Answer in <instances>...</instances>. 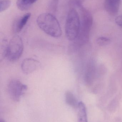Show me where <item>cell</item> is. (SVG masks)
I'll use <instances>...</instances> for the list:
<instances>
[{
  "mask_svg": "<svg viewBox=\"0 0 122 122\" xmlns=\"http://www.w3.org/2000/svg\"><path fill=\"white\" fill-rule=\"evenodd\" d=\"M39 28L47 35L55 38L61 36L62 31L56 18L49 13L40 14L37 19Z\"/></svg>",
  "mask_w": 122,
  "mask_h": 122,
  "instance_id": "1",
  "label": "cell"
},
{
  "mask_svg": "<svg viewBox=\"0 0 122 122\" xmlns=\"http://www.w3.org/2000/svg\"><path fill=\"white\" fill-rule=\"evenodd\" d=\"M80 24L79 13L75 9H72L67 15L65 25V33L68 40L74 41L78 38Z\"/></svg>",
  "mask_w": 122,
  "mask_h": 122,
  "instance_id": "2",
  "label": "cell"
},
{
  "mask_svg": "<svg viewBox=\"0 0 122 122\" xmlns=\"http://www.w3.org/2000/svg\"><path fill=\"white\" fill-rule=\"evenodd\" d=\"M24 50L23 41L21 37L15 36L11 39L4 52V56L9 61H18L21 56Z\"/></svg>",
  "mask_w": 122,
  "mask_h": 122,
  "instance_id": "3",
  "label": "cell"
},
{
  "mask_svg": "<svg viewBox=\"0 0 122 122\" xmlns=\"http://www.w3.org/2000/svg\"><path fill=\"white\" fill-rule=\"evenodd\" d=\"M81 14L80 28L79 34L81 41L83 43L87 42L89 38L90 33L93 23V17L89 11L82 5L78 7Z\"/></svg>",
  "mask_w": 122,
  "mask_h": 122,
  "instance_id": "4",
  "label": "cell"
},
{
  "mask_svg": "<svg viewBox=\"0 0 122 122\" xmlns=\"http://www.w3.org/2000/svg\"><path fill=\"white\" fill-rule=\"evenodd\" d=\"M27 88L26 85L24 84L19 80H12L9 82L8 86L9 94L12 100L18 102L27 90Z\"/></svg>",
  "mask_w": 122,
  "mask_h": 122,
  "instance_id": "5",
  "label": "cell"
},
{
  "mask_svg": "<svg viewBox=\"0 0 122 122\" xmlns=\"http://www.w3.org/2000/svg\"><path fill=\"white\" fill-rule=\"evenodd\" d=\"M40 66L39 61L32 58H28L25 59L22 61L21 70L25 74H29L35 71L39 68Z\"/></svg>",
  "mask_w": 122,
  "mask_h": 122,
  "instance_id": "6",
  "label": "cell"
},
{
  "mask_svg": "<svg viewBox=\"0 0 122 122\" xmlns=\"http://www.w3.org/2000/svg\"><path fill=\"white\" fill-rule=\"evenodd\" d=\"M121 0H105L104 7L107 12L111 15H116L119 11Z\"/></svg>",
  "mask_w": 122,
  "mask_h": 122,
  "instance_id": "7",
  "label": "cell"
},
{
  "mask_svg": "<svg viewBox=\"0 0 122 122\" xmlns=\"http://www.w3.org/2000/svg\"><path fill=\"white\" fill-rule=\"evenodd\" d=\"M31 16V14L28 13L20 18L16 23L14 30L16 33L20 32L25 26Z\"/></svg>",
  "mask_w": 122,
  "mask_h": 122,
  "instance_id": "8",
  "label": "cell"
},
{
  "mask_svg": "<svg viewBox=\"0 0 122 122\" xmlns=\"http://www.w3.org/2000/svg\"><path fill=\"white\" fill-rule=\"evenodd\" d=\"M78 122H88L86 108L82 102H79L78 107Z\"/></svg>",
  "mask_w": 122,
  "mask_h": 122,
  "instance_id": "9",
  "label": "cell"
},
{
  "mask_svg": "<svg viewBox=\"0 0 122 122\" xmlns=\"http://www.w3.org/2000/svg\"><path fill=\"white\" fill-rule=\"evenodd\" d=\"M65 101L67 104L73 108H77L79 105L76 98L70 91H67L65 94Z\"/></svg>",
  "mask_w": 122,
  "mask_h": 122,
  "instance_id": "10",
  "label": "cell"
},
{
  "mask_svg": "<svg viewBox=\"0 0 122 122\" xmlns=\"http://www.w3.org/2000/svg\"><path fill=\"white\" fill-rule=\"evenodd\" d=\"M37 0H17L16 5L19 10L22 11L26 10Z\"/></svg>",
  "mask_w": 122,
  "mask_h": 122,
  "instance_id": "11",
  "label": "cell"
},
{
  "mask_svg": "<svg viewBox=\"0 0 122 122\" xmlns=\"http://www.w3.org/2000/svg\"><path fill=\"white\" fill-rule=\"evenodd\" d=\"M11 5V1L10 0H0V12H3L8 9Z\"/></svg>",
  "mask_w": 122,
  "mask_h": 122,
  "instance_id": "12",
  "label": "cell"
},
{
  "mask_svg": "<svg viewBox=\"0 0 122 122\" xmlns=\"http://www.w3.org/2000/svg\"><path fill=\"white\" fill-rule=\"evenodd\" d=\"M110 39L105 37H100L97 40V43L100 46H105L107 45L110 42Z\"/></svg>",
  "mask_w": 122,
  "mask_h": 122,
  "instance_id": "13",
  "label": "cell"
},
{
  "mask_svg": "<svg viewBox=\"0 0 122 122\" xmlns=\"http://www.w3.org/2000/svg\"><path fill=\"white\" fill-rule=\"evenodd\" d=\"M59 0H50L49 8L52 11H56L57 9Z\"/></svg>",
  "mask_w": 122,
  "mask_h": 122,
  "instance_id": "14",
  "label": "cell"
},
{
  "mask_svg": "<svg viewBox=\"0 0 122 122\" xmlns=\"http://www.w3.org/2000/svg\"><path fill=\"white\" fill-rule=\"evenodd\" d=\"M85 0H71V3L77 7L82 5V4Z\"/></svg>",
  "mask_w": 122,
  "mask_h": 122,
  "instance_id": "15",
  "label": "cell"
},
{
  "mask_svg": "<svg viewBox=\"0 0 122 122\" xmlns=\"http://www.w3.org/2000/svg\"><path fill=\"white\" fill-rule=\"evenodd\" d=\"M115 22L118 25L122 27V15L118 16L116 18Z\"/></svg>",
  "mask_w": 122,
  "mask_h": 122,
  "instance_id": "16",
  "label": "cell"
},
{
  "mask_svg": "<svg viewBox=\"0 0 122 122\" xmlns=\"http://www.w3.org/2000/svg\"><path fill=\"white\" fill-rule=\"evenodd\" d=\"M0 122H6L5 120L3 119H1L0 120Z\"/></svg>",
  "mask_w": 122,
  "mask_h": 122,
  "instance_id": "17",
  "label": "cell"
}]
</instances>
